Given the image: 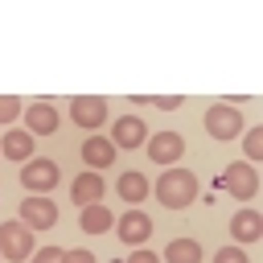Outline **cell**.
Listing matches in <instances>:
<instances>
[{
  "instance_id": "cell-1",
  "label": "cell",
  "mask_w": 263,
  "mask_h": 263,
  "mask_svg": "<svg viewBox=\"0 0 263 263\" xmlns=\"http://www.w3.org/2000/svg\"><path fill=\"white\" fill-rule=\"evenodd\" d=\"M197 197V177L189 168H164L160 181H156V201L164 210H185L189 201Z\"/></svg>"
},
{
  "instance_id": "cell-2",
  "label": "cell",
  "mask_w": 263,
  "mask_h": 263,
  "mask_svg": "<svg viewBox=\"0 0 263 263\" xmlns=\"http://www.w3.org/2000/svg\"><path fill=\"white\" fill-rule=\"evenodd\" d=\"M205 132H210L214 140H234V136H242V111L230 107V103H214V107L205 111Z\"/></svg>"
},
{
  "instance_id": "cell-3",
  "label": "cell",
  "mask_w": 263,
  "mask_h": 263,
  "mask_svg": "<svg viewBox=\"0 0 263 263\" xmlns=\"http://www.w3.org/2000/svg\"><path fill=\"white\" fill-rule=\"evenodd\" d=\"M222 189H226L230 197H238V201L255 197V193H259V173H255V164H247V160H230V168L222 173Z\"/></svg>"
},
{
  "instance_id": "cell-4",
  "label": "cell",
  "mask_w": 263,
  "mask_h": 263,
  "mask_svg": "<svg viewBox=\"0 0 263 263\" xmlns=\"http://www.w3.org/2000/svg\"><path fill=\"white\" fill-rule=\"evenodd\" d=\"M0 255L21 263L33 255V230L25 222H0Z\"/></svg>"
},
{
  "instance_id": "cell-5",
  "label": "cell",
  "mask_w": 263,
  "mask_h": 263,
  "mask_svg": "<svg viewBox=\"0 0 263 263\" xmlns=\"http://www.w3.org/2000/svg\"><path fill=\"white\" fill-rule=\"evenodd\" d=\"M58 164L53 160H45V156H33V160H25L21 164V185L29 189V193H49L53 185H58Z\"/></svg>"
},
{
  "instance_id": "cell-6",
  "label": "cell",
  "mask_w": 263,
  "mask_h": 263,
  "mask_svg": "<svg viewBox=\"0 0 263 263\" xmlns=\"http://www.w3.org/2000/svg\"><path fill=\"white\" fill-rule=\"evenodd\" d=\"M21 222L37 234V230H49L53 222H58V205L49 201V197H25L21 201Z\"/></svg>"
},
{
  "instance_id": "cell-7",
  "label": "cell",
  "mask_w": 263,
  "mask_h": 263,
  "mask_svg": "<svg viewBox=\"0 0 263 263\" xmlns=\"http://www.w3.org/2000/svg\"><path fill=\"white\" fill-rule=\"evenodd\" d=\"M70 119H74L78 127L99 132V127H103V119H107V99H95V95L74 99V103H70Z\"/></svg>"
},
{
  "instance_id": "cell-8",
  "label": "cell",
  "mask_w": 263,
  "mask_h": 263,
  "mask_svg": "<svg viewBox=\"0 0 263 263\" xmlns=\"http://www.w3.org/2000/svg\"><path fill=\"white\" fill-rule=\"evenodd\" d=\"M181 152H185L181 132H156V136L148 140V156H152L156 164H177V160H181Z\"/></svg>"
},
{
  "instance_id": "cell-9",
  "label": "cell",
  "mask_w": 263,
  "mask_h": 263,
  "mask_svg": "<svg viewBox=\"0 0 263 263\" xmlns=\"http://www.w3.org/2000/svg\"><path fill=\"white\" fill-rule=\"evenodd\" d=\"M25 132L29 136H53L58 132V107L53 103H33L25 111Z\"/></svg>"
},
{
  "instance_id": "cell-10",
  "label": "cell",
  "mask_w": 263,
  "mask_h": 263,
  "mask_svg": "<svg viewBox=\"0 0 263 263\" xmlns=\"http://www.w3.org/2000/svg\"><path fill=\"white\" fill-rule=\"evenodd\" d=\"M99 197H103V177L99 173H78L70 181V201L74 205H99Z\"/></svg>"
},
{
  "instance_id": "cell-11",
  "label": "cell",
  "mask_w": 263,
  "mask_h": 263,
  "mask_svg": "<svg viewBox=\"0 0 263 263\" xmlns=\"http://www.w3.org/2000/svg\"><path fill=\"white\" fill-rule=\"evenodd\" d=\"M148 234H152V218H148L144 210H136V205H132V210L119 218V238H123V242H132V247H140Z\"/></svg>"
},
{
  "instance_id": "cell-12",
  "label": "cell",
  "mask_w": 263,
  "mask_h": 263,
  "mask_svg": "<svg viewBox=\"0 0 263 263\" xmlns=\"http://www.w3.org/2000/svg\"><path fill=\"white\" fill-rule=\"evenodd\" d=\"M144 119H136V115H123V119H115V136H111V144L115 148H140L144 144Z\"/></svg>"
},
{
  "instance_id": "cell-13",
  "label": "cell",
  "mask_w": 263,
  "mask_h": 263,
  "mask_svg": "<svg viewBox=\"0 0 263 263\" xmlns=\"http://www.w3.org/2000/svg\"><path fill=\"white\" fill-rule=\"evenodd\" d=\"M82 160L95 168H107V164H115V144L103 136H90V140H82Z\"/></svg>"
},
{
  "instance_id": "cell-14",
  "label": "cell",
  "mask_w": 263,
  "mask_h": 263,
  "mask_svg": "<svg viewBox=\"0 0 263 263\" xmlns=\"http://www.w3.org/2000/svg\"><path fill=\"white\" fill-rule=\"evenodd\" d=\"M0 152L8 156V160H33V136L29 132H4V140H0Z\"/></svg>"
},
{
  "instance_id": "cell-15",
  "label": "cell",
  "mask_w": 263,
  "mask_h": 263,
  "mask_svg": "<svg viewBox=\"0 0 263 263\" xmlns=\"http://www.w3.org/2000/svg\"><path fill=\"white\" fill-rule=\"evenodd\" d=\"M78 226H82L86 234H103V230H111V226H115V214H111L103 201H99V205H82Z\"/></svg>"
},
{
  "instance_id": "cell-16",
  "label": "cell",
  "mask_w": 263,
  "mask_h": 263,
  "mask_svg": "<svg viewBox=\"0 0 263 263\" xmlns=\"http://www.w3.org/2000/svg\"><path fill=\"white\" fill-rule=\"evenodd\" d=\"M230 234H234L238 242H255V238L263 234V218H259L255 210H238L234 222H230Z\"/></svg>"
},
{
  "instance_id": "cell-17",
  "label": "cell",
  "mask_w": 263,
  "mask_h": 263,
  "mask_svg": "<svg viewBox=\"0 0 263 263\" xmlns=\"http://www.w3.org/2000/svg\"><path fill=\"white\" fill-rule=\"evenodd\" d=\"M164 263H201V242L197 238H173L164 247Z\"/></svg>"
},
{
  "instance_id": "cell-18",
  "label": "cell",
  "mask_w": 263,
  "mask_h": 263,
  "mask_svg": "<svg viewBox=\"0 0 263 263\" xmlns=\"http://www.w3.org/2000/svg\"><path fill=\"white\" fill-rule=\"evenodd\" d=\"M119 197H123L127 205H140V201L148 197V177H144V173H123V177H119Z\"/></svg>"
},
{
  "instance_id": "cell-19",
  "label": "cell",
  "mask_w": 263,
  "mask_h": 263,
  "mask_svg": "<svg viewBox=\"0 0 263 263\" xmlns=\"http://www.w3.org/2000/svg\"><path fill=\"white\" fill-rule=\"evenodd\" d=\"M242 148H247L251 160H259V156H263V127H251V132L242 136Z\"/></svg>"
},
{
  "instance_id": "cell-20",
  "label": "cell",
  "mask_w": 263,
  "mask_h": 263,
  "mask_svg": "<svg viewBox=\"0 0 263 263\" xmlns=\"http://www.w3.org/2000/svg\"><path fill=\"white\" fill-rule=\"evenodd\" d=\"M21 115V99H12V95H0V123H12Z\"/></svg>"
},
{
  "instance_id": "cell-21",
  "label": "cell",
  "mask_w": 263,
  "mask_h": 263,
  "mask_svg": "<svg viewBox=\"0 0 263 263\" xmlns=\"http://www.w3.org/2000/svg\"><path fill=\"white\" fill-rule=\"evenodd\" d=\"M62 259H66L62 247H41V251L33 255V263H62Z\"/></svg>"
},
{
  "instance_id": "cell-22",
  "label": "cell",
  "mask_w": 263,
  "mask_h": 263,
  "mask_svg": "<svg viewBox=\"0 0 263 263\" xmlns=\"http://www.w3.org/2000/svg\"><path fill=\"white\" fill-rule=\"evenodd\" d=\"M214 263H251V259H247L238 247H222V251L214 255Z\"/></svg>"
},
{
  "instance_id": "cell-23",
  "label": "cell",
  "mask_w": 263,
  "mask_h": 263,
  "mask_svg": "<svg viewBox=\"0 0 263 263\" xmlns=\"http://www.w3.org/2000/svg\"><path fill=\"white\" fill-rule=\"evenodd\" d=\"M148 103H156L160 111H177L181 107V95H160V99H148Z\"/></svg>"
},
{
  "instance_id": "cell-24",
  "label": "cell",
  "mask_w": 263,
  "mask_h": 263,
  "mask_svg": "<svg viewBox=\"0 0 263 263\" xmlns=\"http://www.w3.org/2000/svg\"><path fill=\"white\" fill-rule=\"evenodd\" d=\"M62 263H95V255L90 251H82V247H74V251H66V259Z\"/></svg>"
},
{
  "instance_id": "cell-25",
  "label": "cell",
  "mask_w": 263,
  "mask_h": 263,
  "mask_svg": "<svg viewBox=\"0 0 263 263\" xmlns=\"http://www.w3.org/2000/svg\"><path fill=\"white\" fill-rule=\"evenodd\" d=\"M127 263H160V259H156V255H152V251H136V255H132V259H127Z\"/></svg>"
}]
</instances>
